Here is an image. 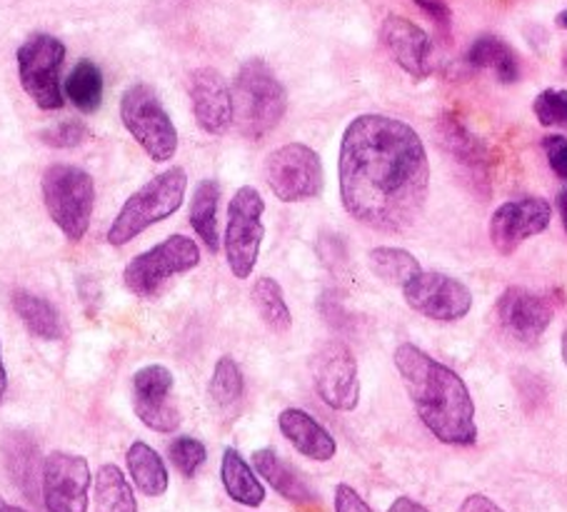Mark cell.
I'll use <instances>...</instances> for the list:
<instances>
[{"label": "cell", "mask_w": 567, "mask_h": 512, "mask_svg": "<svg viewBox=\"0 0 567 512\" xmlns=\"http://www.w3.org/2000/svg\"><path fill=\"white\" fill-rule=\"evenodd\" d=\"M340 203L380 233H405L425 211L430 161L423 137L398 117L363 113L346 127L338 153Z\"/></svg>", "instance_id": "6da1fadb"}, {"label": "cell", "mask_w": 567, "mask_h": 512, "mask_svg": "<svg viewBox=\"0 0 567 512\" xmlns=\"http://www.w3.org/2000/svg\"><path fill=\"white\" fill-rule=\"evenodd\" d=\"M395 368L423 426L445 446H473L477 440L475 402L465 380L413 342L398 346Z\"/></svg>", "instance_id": "7a4b0ae2"}, {"label": "cell", "mask_w": 567, "mask_h": 512, "mask_svg": "<svg viewBox=\"0 0 567 512\" xmlns=\"http://www.w3.org/2000/svg\"><path fill=\"white\" fill-rule=\"evenodd\" d=\"M230 91L233 123L250 141H260L276 131L288 111L286 85L278 81V75L262 58H250L238 68Z\"/></svg>", "instance_id": "3957f363"}, {"label": "cell", "mask_w": 567, "mask_h": 512, "mask_svg": "<svg viewBox=\"0 0 567 512\" xmlns=\"http://www.w3.org/2000/svg\"><path fill=\"white\" fill-rule=\"evenodd\" d=\"M185 193H188V173L183 167L175 165L158 173L123 203L107 228V243L113 248H123L153 225L168 221L181 211Z\"/></svg>", "instance_id": "277c9868"}, {"label": "cell", "mask_w": 567, "mask_h": 512, "mask_svg": "<svg viewBox=\"0 0 567 512\" xmlns=\"http://www.w3.org/2000/svg\"><path fill=\"white\" fill-rule=\"evenodd\" d=\"M43 203L51 221L68 240L81 243L93 221L95 183L93 175L71 163H53L41 178Z\"/></svg>", "instance_id": "5b68a950"}, {"label": "cell", "mask_w": 567, "mask_h": 512, "mask_svg": "<svg viewBox=\"0 0 567 512\" xmlns=\"http://www.w3.org/2000/svg\"><path fill=\"white\" fill-rule=\"evenodd\" d=\"M266 201L252 185H243L228 205V223H225L223 250L230 273L238 280H248L260 258V245L266 238Z\"/></svg>", "instance_id": "8992f818"}, {"label": "cell", "mask_w": 567, "mask_h": 512, "mask_svg": "<svg viewBox=\"0 0 567 512\" xmlns=\"http://www.w3.org/2000/svg\"><path fill=\"white\" fill-rule=\"evenodd\" d=\"M121 121L151 161L168 163L178 153V131L151 85L135 83L123 93Z\"/></svg>", "instance_id": "52a82bcc"}, {"label": "cell", "mask_w": 567, "mask_h": 512, "mask_svg": "<svg viewBox=\"0 0 567 512\" xmlns=\"http://www.w3.org/2000/svg\"><path fill=\"white\" fill-rule=\"evenodd\" d=\"M65 53V43L51 33H35L18 48V78L41 111H61L65 103L61 85Z\"/></svg>", "instance_id": "ba28073f"}, {"label": "cell", "mask_w": 567, "mask_h": 512, "mask_svg": "<svg viewBox=\"0 0 567 512\" xmlns=\"http://www.w3.org/2000/svg\"><path fill=\"white\" fill-rule=\"evenodd\" d=\"M262 175L280 203L312 201L326 185L320 155L306 143H286L272 151L262 165Z\"/></svg>", "instance_id": "9c48e42d"}, {"label": "cell", "mask_w": 567, "mask_h": 512, "mask_svg": "<svg viewBox=\"0 0 567 512\" xmlns=\"http://www.w3.org/2000/svg\"><path fill=\"white\" fill-rule=\"evenodd\" d=\"M200 265V248L198 243L188 235H171L163 243L153 245L151 250L141 255L125 265L123 280L128 285V290L141 295V298H151V295L163 288L165 280L175 278V275L190 273Z\"/></svg>", "instance_id": "30bf717a"}, {"label": "cell", "mask_w": 567, "mask_h": 512, "mask_svg": "<svg viewBox=\"0 0 567 512\" xmlns=\"http://www.w3.org/2000/svg\"><path fill=\"white\" fill-rule=\"evenodd\" d=\"M310 378L330 410L353 412L360 402L358 360L343 340L320 342L310 356Z\"/></svg>", "instance_id": "8fae6325"}, {"label": "cell", "mask_w": 567, "mask_h": 512, "mask_svg": "<svg viewBox=\"0 0 567 512\" xmlns=\"http://www.w3.org/2000/svg\"><path fill=\"white\" fill-rule=\"evenodd\" d=\"M403 298L423 318L437 322H457L473 310L471 288L445 273H417L403 285Z\"/></svg>", "instance_id": "7c38bea8"}, {"label": "cell", "mask_w": 567, "mask_h": 512, "mask_svg": "<svg viewBox=\"0 0 567 512\" xmlns=\"http://www.w3.org/2000/svg\"><path fill=\"white\" fill-rule=\"evenodd\" d=\"M91 465L83 455L55 450L43 462V505L48 512H87Z\"/></svg>", "instance_id": "4fadbf2b"}, {"label": "cell", "mask_w": 567, "mask_h": 512, "mask_svg": "<svg viewBox=\"0 0 567 512\" xmlns=\"http://www.w3.org/2000/svg\"><path fill=\"white\" fill-rule=\"evenodd\" d=\"M553 205L550 201L525 195V198L507 201L491 215L487 235H491L493 248L501 255H513L525 240L535 238L543 231L550 228Z\"/></svg>", "instance_id": "5bb4252c"}, {"label": "cell", "mask_w": 567, "mask_h": 512, "mask_svg": "<svg viewBox=\"0 0 567 512\" xmlns=\"http://www.w3.org/2000/svg\"><path fill=\"white\" fill-rule=\"evenodd\" d=\"M175 386L173 372L153 362L133 376V410L145 428L153 432H178L181 410L173 406L171 392Z\"/></svg>", "instance_id": "9a60e30c"}, {"label": "cell", "mask_w": 567, "mask_h": 512, "mask_svg": "<svg viewBox=\"0 0 567 512\" xmlns=\"http://www.w3.org/2000/svg\"><path fill=\"white\" fill-rule=\"evenodd\" d=\"M553 305L540 293L520 285L507 288L495 305V320L507 338L523 346H535L553 322Z\"/></svg>", "instance_id": "2e32d148"}, {"label": "cell", "mask_w": 567, "mask_h": 512, "mask_svg": "<svg viewBox=\"0 0 567 512\" xmlns=\"http://www.w3.org/2000/svg\"><path fill=\"white\" fill-rule=\"evenodd\" d=\"M190 105L203 133L223 135L233 125V91L220 71L198 68L190 75Z\"/></svg>", "instance_id": "e0dca14e"}, {"label": "cell", "mask_w": 567, "mask_h": 512, "mask_svg": "<svg viewBox=\"0 0 567 512\" xmlns=\"http://www.w3.org/2000/svg\"><path fill=\"white\" fill-rule=\"evenodd\" d=\"M380 41H383L390 58L403 68L408 75L427 78L433 71V43L423 28L408 21L403 16H388L380 25Z\"/></svg>", "instance_id": "ac0fdd59"}, {"label": "cell", "mask_w": 567, "mask_h": 512, "mask_svg": "<svg viewBox=\"0 0 567 512\" xmlns=\"http://www.w3.org/2000/svg\"><path fill=\"white\" fill-rule=\"evenodd\" d=\"M278 428L292 448H296L300 455L316 462H328L336 458L338 442L330 436L326 426L310 416V412L300 408H286L278 416Z\"/></svg>", "instance_id": "d6986e66"}, {"label": "cell", "mask_w": 567, "mask_h": 512, "mask_svg": "<svg viewBox=\"0 0 567 512\" xmlns=\"http://www.w3.org/2000/svg\"><path fill=\"white\" fill-rule=\"evenodd\" d=\"M252 468L280 498H286L292 505H310V502H316V492L310 490L308 482L300 478V472L290 468L276 450L262 448L252 452Z\"/></svg>", "instance_id": "ffe728a7"}, {"label": "cell", "mask_w": 567, "mask_h": 512, "mask_svg": "<svg viewBox=\"0 0 567 512\" xmlns=\"http://www.w3.org/2000/svg\"><path fill=\"white\" fill-rule=\"evenodd\" d=\"M220 480L228 498L243 508H260L266 502V485L260 482L256 468L236 448H225L223 452Z\"/></svg>", "instance_id": "44dd1931"}, {"label": "cell", "mask_w": 567, "mask_h": 512, "mask_svg": "<svg viewBox=\"0 0 567 512\" xmlns=\"http://www.w3.org/2000/svg\"><path fill=\"white\" fill-rule=\"evenodd\" d=\"M125 465H128L133 485L138 488L145 498H161L168 492V468H165L158 450H153L148 442L135 440L128 452H125Z\"/></svg>", "instance_id": "7402d4cb"}, {"label": "cell", "mask_w": 567, "mask_h": 512, "mask_svg": "<svg viewBox=\"0 0 567 512\" xmlns=\"http://www.w3.org/2000/svg\"><path fill=\"white\" fill-rule=\"evenodd\" d=\"M218 205H220V183L213 178H203L195 185L190 198V225L200 243L210 253L220 250V233H218Z\"/></svg>", "instance_id": "603a6c76"}, {"label": "cell", "mask_w": 567, "mask_h": 512, "mask_svg": "<svg viewBox=\"0 0 567 512\" xmlns=\"http://www.w3.org/2000/svg\"><path fill=\"white\" fill-rule=\"evenodd\" d=\"M467 65L475 71H493L501 83H515L520 78V61L511 45L497 35H481L467 48Z\"/></svg>", "instance_id": "cb8c5ba5"}, {"label": "cell", "mask_w": 567, "mask_h": 512, "mask_svg": "<svg viewBox=\"0 0 567 512\" xmlns=\"http://www.w3.org/2000/svg\"><path fill=\"white\" fill-rule=\"evenodd\" d=\"M13 310L18 318L23 320L28 332L41 340H58L61 338V315L58 308L45 300L43 295H35L31 290H16L13 293Z\"/></svg>", "instance_id": "d4e9b609"}, {"label": "cell", "mask_w": 567, "mask_h": 512, "mask_svg": "<svg viewBox=\"0 0 567 512\" xmlns=\"http://www.w3.org/2000/svg\"><path fill=\"white\" fill-rule=\"evenodd\" d=\"M95 508L97 512H138L133 485L118 465L105 462V465L97 468Z\"/></svg>", "instance_id": "484cf974"}, {"label": "cell", "mask_w": 567, "mask_h": 512, "mask_svg": "<svg viewBox=\"0 0 567 512\" xmlns=\"http://www.w3.org/2000/svg\"><path fill=\"white\" fill-rule=\"evenodd\" d=\"M250 300L256 305L260 320L268 325L272 332H288L292 328V315L288 308L286 293H282L280 283L270 275H262L256 283H252Z\"/></svg>", "instance_id": "4316f807"}, {"label": "cell", "mask_w": 567, "mask_h": 512, "mask_svg": "<svg viewBox=\"0 0 567 512\" xmlns=\"http://www.w3.org/2000/svg\"><path fill=\"white\" fill-rule=\"evenodd\" d=\"M103 73L93 61H78L65 78L63 93L81 113H95L103 105Z\"/></svg>", "instance_id": "83f0119b"}, {"label": "cell", "mask_w": 567, "mask_h": 512, "mask_svg": "<svg viewBox=\"0 0 567 512\" xmlns=\"http://www.w3.org/2000/svg\"><path fill=\"white\" fill-rule=\"evenodd\" d=\"M368 265L378 280H383L388 285H400V288H403L408 280H413L417 273H423L420 260L413 253L393 248V245H378V248L370 250Z\"/></svg>", "instance_id": "f1b7e54d"}, {"label": "cell", "mask_w": 567, "mask_h": 512, "mask_svg": "<svg viewBox=\"0 0 567 512\" xmlns=\"http://www.w3.org/2000/svg\"><path fill=\"white\" fill-rule=\"evenodd\" d=\"M243 390H246V380H243V370L236 360L230 356H223L215 362L213 376L208 382V396L215 408L230 410L238 406L243 398Z\"/></svg>", "instance_id": "f546056e"}, {"label": "cell", "mask_w": 567, "mask_h": 512, "mask_svg": "<svg viewBox=\"0 0 567 512\" xmlns=\"http://www.w3.org/2000/svg\"><path fill=\"white\" fill-rule=\"evenodd\" d=\"M440 141L447 145V151H453L455 157H461L467 165H475L483 161V143L465 131L463 123H457L453 115H445L440 121Z\"/></svg>", "instance_id": "4dcf8cb0"}, {"label": "cell", "mask_w": 567, "mask_h": 512, "mask_svg": "<svg viewBox=\"0 0 567 512\" xmlns=\"http://www.w3.org/2000/svg\"><path fill=\"white\" fill-rule=\"evenodd\" d=\"M168 458L183 478H195L205 465V460H208V448L198 438L178 436L168 446Z\"/></svg>", "instance_id": "1f68e13d"}, {"label": "cell", "mask_w": 567, "mask_h": 512, "mask_svg": "<svg viewBox=\"0 0 567 512\" xmlns=\"http://www.w3.org/2000/svg\"><path fill=\"white\" fill-rule=\"evenodd\" d=\"M533 113L543 127H567V91L547 88V91L537 93Z\"/></svg>", "instance_id": "d6a6232c"}, {"label": "cell", "mask_w": 567, "mask_h": 512, "mask_svg": "<svg viewBox=\"0 0 567 512\" xmlns=\"http://www.w3.org/2000/svg\"><path fill=\"white\" fill-rule=\"evenodd\" d=\"M87 125L83 121H61L41 133V141L45 145L55 147V151H71V147L83 145L87 141Z\"/></svg>", "instance_id": "836d02e7"}, {"label": "cell", "mask_w": 567, "mask_h": 512, "mask_svg": "<svg viewBox=\"0 0 567 512\" xmlns=\"http://www.w3.org/2000/svg\"><path fill=\"white\" fill-rule=\"evenodd\" d=\"M543 153L560 181H567V135H545Z\"/></svg>", "instance_id": "e575fe53"}, {"label": "cell", "mask_w": 567, "mask_h": 512, "mask_svg": "<svg viewBox=\"0 0 567 512\" xmlns=\"http://www.w3.org/2000/svg\"><path fill=\"white\" fill-rule=\"evenodd\" d=\"M336 512H373L355 488L340 482L336 488Z\"/></svg>", "instance_id": "d590c367"}, {"label": "cell", "mask_w": 567, "mask_h": 512, "mask_svg": "<svg viewBox=\"0 0 567 512\" xmlns=\"http://www.w3.org/2000/svg\"><path fill=\"white\" fill-rule=\"evenodd\" d=\"M457 512H505V510L497 505L495 500H491L487 495H481V492H475V495H467L463 500V505Z\"/></svg>", "instance_id": "8d00e7d4"}, {"label": "cell", "mask_w": 567, "mask_h": 512, "mask_svg": "<svg viewBox=\"0 0 567 512\" xmlns=\"http://www.w3.org/2000/svg\"><path fill=\"white\" fill-rule=\"evenodd\" d=\"M415 3L423 8V11L433 18L440 28H450V8L443 0H415Z\"/></svg>", "instance_id": "74e56055"}, {"label": "cell", "mask_w": 567, "mask_h": 512, "mask_svg": "<svg viewBox=\"0 0 567 512\" xmlns=\"http://www.w3.org/2000/svg\"><path fill=\"white\" fill-rule=\"evenodd\" d=\"M388 512H430L425 505H420L417 500H413V498H398L393 505L388 508Z\"/></svg>", "instance_id": "f35d334b"}, {"label": "cell", "mask_w": 567, "mask_h": 512, "mask_svg": "<svg viewBox=\"0 0 567 512\" xmlns=\"http://www.w3.org/2000/svg\"><path fill=\"white\" fill-rule=\"evenodd\" d=\"M8 392V372H6V362H3V346H0V402H3Z\"/></svg>", "instance_id": "ab89813d"}, {"label": "cell", "mask_w": 567, "mask_h": 512, "mask_svg": "<svg viewBox=\"0 0 567 512\" xmlns=\"http://www.w3.org/2000/svg\"><path fill=\"white\" fill-rule=\"evenodd\" d=\"M0 512H28V510L18 508V505H11V502H8L6 498H0Z\"/></svg>", "instance_id": "60d3db41"}, {"label": "cell", "mask_w": 567, "mask_h": 512, "mask_svg": "<svg viewBox=\"0 0 567 512\" xmlns=\"http://www.w3.org/2000/svg\"><path fill=\"white\" fill-rule=\"evenodd\" d=\"M560 213H563V223H565V231H567V191L560 193Z\"/></svg>", "instance_id": "b9f144b4"}, {"label": "cell", "mask_w": 567, "mask_h": 512, "mask_svg": "<svg viewBox=\"0 0 567 512\" xmlns=\"http://www.w3.org/2000/svg\"><path fill=\"white\" fill-rule=\"evenodd\" d=\"M557 25L565 28V31H567V8H565V11H563L560 16H557Z\"/></svg>", "instance_id": "7bdbcfd3"}, {"label": "cell", "mask_w": 567, "mask_h": 512, "mask_svg": "<svg viewBox=\"0 0 567 512\" xmlns=\"http://www.w3.org/2000/svg\"><path fill=\"white\" fill-rule=\"evenodd\" d=\"M560 346H563V362L567 366V330L563 332V342H560Z\"/></svg>", "instance_id": "ee69618b"}, {"label": "cell", "mask_w": 567, "mask_h": 512, "mask_svg": "<svg viewBox=\"0 0 567 512\" xmlns=\"http://www.w3.org/2000/svg\"><path fill=\"white\" fill-rule=\"evenodd\" d=\"M563 68H565V73H567V53H565V61H563Z\"/></svg>", "instance_id": "f6af8a7d"}]
</instances>
